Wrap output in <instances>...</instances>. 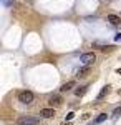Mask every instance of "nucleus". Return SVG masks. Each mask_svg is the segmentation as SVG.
Segmentation results:
<instances>
[{
	"mask_svg": "<svg viewBox=\"0 0 121 125\" xmlns=\"http://www.w3.org/2000/svg\"><path fill=\"white\" fill-rule=\"evenodd\" d=\"M18 102H20V104H23V105L32 104V102H33V94H32V92H28V90L20 92V94H18Z\"/></svg>",
	"mask_w": 121,
	"mask_h": 125,
	"instance_id": "obj_1",
	"label": "nucleus"
},
{
	"mask_svg": "<svg viewBox=\"0 0 121 125\" xmlns=\"http://www.w3.org/2000/svg\"><path fill=\"white\" fill-rule=\"evenodd\" d=\"M95 60H96V55H95L93 52H86V53H83V55L80 57V62H81L83 65H91Z\"/></svg>",
	"mask_w": 121,
	"mask_h": 125,
	"instance_id": "obj_2",
	"label": "nucleus"
},
{
	"mask_svg": "<svg viewBox=\"0 0 121 125\" xmlns=\"http://www.w3.org/2000/svg\"><path fill=\"white\" fill-rule=\"evenodd\" d=\"M40 118L38 117H22L18 118V125H38Z\"/></svg>",
	"mask_w": 121,
	"mask_h": 125,
	"instance_id": "obj_3",
	"label": "nucleus"
},
{
	"mask_svg": "<svg viewBox=\"0 0 121 125\" xmlns=\"http://www.w3.org/2000/svg\"><path fill=\"white\" fill-rule=\"evenodd\" d=\"M106 20H108L111 25H114V27H118V25L121 23V19L118 17V15H114V13H110V15L106 17Z\"/></svg>",
	"mask_w": 121,
	"mask_h": 125,
	"instance_id": "obj_4",
	"label": "nucleus"
},
{
	"mask_svg": "<svg viewBox=\"0 0 121 125\" xmlns=\"http://www.w3.org/2000/svg\"><path fill=\"white\" fill-rule=\"evenodd\" d=\"M53 115H55L53 108H42L40 110V117H43V118H52Z\"/></svg>",
	"mask_w": 121,
	"mask_h": 125,
	"instance_id": "obj_5",
	"label": "nucleus"
},
{
	"mask_svg": "<svg viewBox=\"0 0 121 125\" xmlns=\"http://www.w3.org/2000/svg\"><path fill=\"white\" fill-rule=\"evenodd\" d=\"M75 85H76V82H75V80H70V82H66V83H63L60 90H61V92H68V90H71V88H73Z\"/></svg>",
	"mask_w": 121,
	"mask_h": 125,
	"instance_id": "obj_6",
	"label": "nucleus"
},
{
	"mask_svg": "<svg viewBox=\"0 0 121 125\" xmlns=\"http://www.w3.org/2000/svg\"><path fill=\"white\" fill-rule=\"evenodd\" d=\"M86 90H88V85H81V87H78V88L75 90V95H76V97H83L85 94H86Z\"/></svg>",
	"mask_w": 121,
	"mask_h": 125,
	"instance_id": "obj_7",
	"label": "nucleus"
},
{
	"mask_svg": "<svg viewBox=\"0 0 121 125\" xmlns=\"http://www.w3.org/2000/svg\"><path fill=\"white\" fill-rule=\"evenodd\" d=\"M90 70H91V68H90V65H86V67L80 68V70L76 72V75H78V77H86V75L90 73Z\"/></svg>",
	"mask_w": 121,
	"mask_h": 125,
	"instance_id": "obj_8",
	"label": "nucleus"
},
{
	"mask_svg": "<svg viewBox=\"0 0 121 125\" xmlns=\"http://www.w3.org/2000/svg\"><path fill=\"white\" fill-rule=\"evenodd\" d=\"M63 100H61V97L60 95H52L50 97V105H60Z\"/></svg>",
	"mask_w": 121,
	"mask_h": 125,
	"instance_id": "obj_9",
	"label": "nucleus"
},
{
	"mask_svg": "<svg viewBox=\"0 0 121 125\" xmlns=\"http://www.w3.org/2000/svg\"><path fill=\"white\" fill-rule=\"evenodd\" d=\"M108 92H110V85H104L101 88V92H100V94H98V97H96V98H98V100H101L103 97L106 95V94H108Z\"/></svg>",
	"mask_w": 121,
	"mask_h": 125,
	"instance_id": "obj_10",
	"label": "nucleus"
},
{
	"mask_svg": "<svg viewBox=\"0 0 121 125\" xmlns=\"http://www.w3.org/2000/svg\"><path fill=\"white\" fill-rule=\"evenodd\" d=\"M106 118H108V115H106V114H100V115H98V118L95 120V124H103Z\"/></svg>",
	"mask_w": 121,
	"mask_h": 125,
	"instance_id": "obj_11",
	"label": "nucleus"
},
{
	"mask_svg": "<svg viewBox=\"0 0 121 125\" xmlns=\"http://www.w3.org/2000/svg\"><path fill=\"white\" fill-rule=\"evenodd\" d=\"M113 115H114V117H120V115H121V107H118V108H114Z\"/></svg>",
	"mask_w": 121,
	"mask_h": 125,
	"instance_id": "obj_12",
	"label": "nucleus"
},
{
	"mask_svg": "<svg viewBox=\"0 0 121 125\" xmlns=\"http://www.w3.org/2000/svg\"><path fill=\"white\" fill-rule=\"evenodd\" d=\"M75 117V114L73 112H70V114H68V115H66V120H71V118H73Z\"/></svg>",
	"mask_w": 121,
	"mask_h": 125,
	"instance_id": "obj_13",
	"label": "nucleus"
},
{
	"mask_svg": "<svg viewBox=\"0 0 121 125\" xmlns=\"http://www.w3.org/2000/svg\"><path fill=\"white\" fill-rule=\"evenodd\" d=\"M114 40H116V42H121V33H118V35L114 37Z\"/></svg>",
	"mask_w": 121,
	"mask_h": 125,
	"instance_id": "obj_14",
	"label": "nucleus"
},
{
	"mask_svg": "<svg viewBox=\"0 0 121 125\" xmlns=\"http://www.w3.org/2000/svg\"><path fill=\"white\" fill-rule=\"evenodd\" d=\"M3 3H5V5H10V0H3Z\"/></svg>",
	"mask_w": 121,
	"mask_h": 125,
	"instance_id": "obj_15",
	"label": "nucleus"
},
{
	"mask_svg": "<svg viewBox=\"0 0 121 125\" xmlns=\"http://www.w3.org/2000/svg\"><path fill=\"white\" fill-rule=\"evenodd\" d=\"M116 73H120V75H121V68H118V70H116Z\"/></svg>",
	"mask_w": 121,
	"mask_h": 125,
	"instance_id": "obj_16",
	"label": "nucleus"
},
{
	"mask_svg": "<svg viewBox=\"0 0 121 125\" xmlns=\"http://www.w3.org/2000/svg\"><path fill=\"white\" fill-rule=\"evenodd\" d=\"M66 125H71V124H66Z\"/></svg>",
	"mask_w": 121,
	"mask_h": 125,
	"instance_id": "obj_17",
	"label": "nucleus"
}]
</instances>
